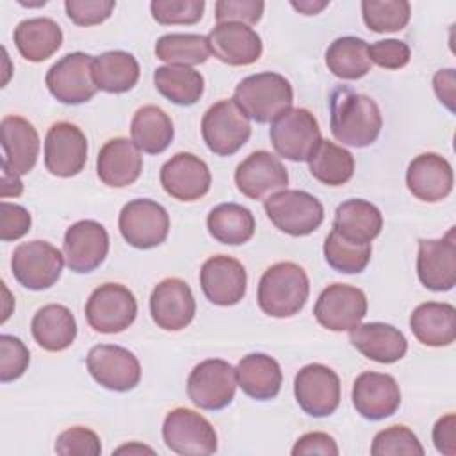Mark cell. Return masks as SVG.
<instances>
[{"instance_id": "obj_14", "label": "cell", "mask_w": 456, "mask_h": 456, "mask_svg": "<svg viewBox=\"0 0 456 456\" xmlns=\"http://www.w3.org/2000/svg\"><path fill=\"white\" fill-rule=\"evenodd\" d=\"M340 379L337 372L322 363L299 369L294 378V395L299 408L312 417H328L340 404Z\"/></svg>"}, {"instance_id": "obj_15", "label": "cell", "mask_w": 456, "mask_h": 456, "mask_svg": "<svg viewBox=\"0 0 456 456\" xmlns=\"http://www.w3.org/2000/svg\"><path fill=\"white\" fill-rule=\"evenodd\" d=\"M87 370L96 383L112 392H128L141 381V363L135 354L114 344L91 347Z\"/></svg>"}, {"instance_id": "obj_11", "label": "cell", "mask_w": 456, "mask_h": 456, "mask_svg": "<svg viewBox=\"0 0 456 456\" xmlns=\"http://www.w3.org/2000/svg\"><path fill=\"white\" fill-rule=\"evenodd\" d=\"M93 59L84 52H73L61 57L46 73V87L55 100L66 105L89 102L98 86L93 77Z\"/></svg>"}, {"instance_id": "obj_2", "label": "cell", "mask_w": 456, "mask_h": 456, "mask_svg": "<svg viewBox=\"0 0 456 456\" xmlns=\"http://www.w3.org/2000/svg\"><path fill=\"white\" fill-rule=\"evenodd\" d=\"M310 294L305 269L294 262H278L265 269L258 281V306L278 319L299 314Z\"/></svg>"}, {"instance_id": "obj_24", "label": "cell", "mask_w": 456, "mask_h": 456, "mask_svg": "<svg viewBox=\"0 0 456 456\" xmlns=\"http://www.w3.org/2000/svg\"><path fill=\"white\" fill-rule=\"evenodd\" d=\"M207 41L210 53L228 66H249L262 55L260 36L242 23H217Z\"/></svg>"}, {"instance_id": "obj_27", "label": "cell", "mask_w": 456, "mask_h": 456, "mask_svg": "<svg viewBox=\"0 0 456 456\" xmlns=\"http://www.w3.org/2000/svg\"><path fill=\"white\" fill-rule=\"evenodd\" d=\"M142 171L141 150L125 137H116L107 141L96 159L98 178L109 187H126L132 185Z\"/></svg>"}, {"instance_id": "obj_21", "label": "cell", "mask_w": 456, "mask_h": 456, "mask_svg": "<svg viewBox=\"0 0 456 456\" xmlns=\"http://www.w3.org/2000/svg\"><path fill=\"white\" fill-rule=\"evenodd\" d=\"M246 269L228 255H216L205 260L200 271V285L205 297L217 306L237 305L246 294Z\"/></svg>"}, {"instance_id": "obj_30", "label": "cell", "mask_w": 456, "mask_h": 456, "mask_svg": "<svg viewBox=\"0 0 456 456\" xmlns=\"http://www.w3.org/2000/svg\"><path fill=\"white\" fill-rule=\"evenodd\" d=\"M383 228V216L370 201L353 198L340 203L335 210L333 230L356 244H370Z\"/></svg>"}, {"instance_id": "obj_7", "label": "cell", "mask_w": 456, "mask_h": 456, "mask_svg": "<svg viewBox=\"0 0 456 456\" xmlns=\"http://www.w3.org/2000/svg\"><path fill=\"white\" fill-rule=\"evenodd\" d=\"M64 267V255L46 240H30L14 248L12 276L28 290H45L57 283Z\"/></svg>"}, {"instance_id": "obj_41", "label": "cell", "mask_w": 456, "mask_h": 456, "mask_svg": "<svg viewBox=\"0 0 456 456\" xmlns=\"http://www.w3.org/2000/svg\"><path fill=\"white\" fill-rule=\"evenodd\" d=\"M322 251L331 269L346 274H358L369 265L372 246L351 242L338 235L335 230H331L324 240Z\"/></svg>"}, {"instance_id": "obj_42", "label": "cell", "mask_w": 456, "mask_h": 456, "mask_svg": "<svg viewBox=\"0 0 456 456\" xmlns=\"http://www.w3.org/2000/svg\"><path fill=\"white\" fill-rule=\"evenodd\" d=\"M411 7L406 0H363L362 16L372 32H397L410 21Z\"/></svg>"}, {"instance_id": "obj_45", "label": "cell", "mask_w": 456, "mask_h": 456, "mask_svg": "<svg viewBox=\"0 0 456 456\" xmlns=\"http://www.w3.org/2000/svg\"><path fill=\"white\" fill-rule=\"evenodd\" d=\"M30 363V353L14 335H0V379L14 381L23 376Z\"/></svg>"}, {"instance_id": "obj_55", "label": "cell", "mask_w": 456, "mask_h": 456, "mask_svg": "<svg viewBox=\"0 0 456 456\" xmlns=\"http://www.w3.org/2000/svg\"><path fill=\"white\" fill-rule=\"evenodd\" d=\"M328 5V2H312V0H305V2H292V7L306 16L317 14L321 12L324 7Z\"/></svg>"}, {"instance_id": "obj_29", "label": "cell", "mask_w": 456, "mask_h": 456, "mask_svg": "<svg viewBox=\"0 0 456 456\" xmlns=\"http://www.w3.org/2000/svg\"><path fill=\"white\" fill-rule=\"evenodd\" d=\"M410 330L424 346H451L456 338V308L451 303H422L410 315Z\"/></svg>"}, {"instance_id": "obj_12", "label": "cell", "mask_w": 456, "mask_h": 456, "mask_svg": "<svg viewBox=\"0 0 456 456\" xmlns=\"http://www.w3.org/2000/svg\"><path fill=\"white\" fill-rule=\"evenodd\" d=\"M119 232L137 249L157 248L169 233L167 210L153 200H132L119 212Z\"/></svg>"}, {"instance_id": "obj_8", "label": "cell", "mask_w": 456, "mask_h": 456, "mask_svg": "<svg viewBox=\"0 0 456 456\" xmlns=\"http://www.w3.org/2000/svg\"><path fill=\"white\" fill-rule=\"evenodd\" d=\"M137 317V299L125 285L103 283L86 303V319L98 333L125 331Z\"/></svg>"}, {"instance_id": "obj_49", "label": "cell", "mask_w": 456, "mask_h": 456, "mask_svg": "<svg viewBox=\"0 0 456 456\" xmlns=\"http://www.w3.org/2000/svg\"><path fill=\"white\" fill-rule=\"evenodd\" d=\"M410 46L399 39H383L369 46L370 62L385 69H399L410 62Z\"/></svg>"}, {"instance_id": "obj_50", "label": "cell", "mask_w": 456, "mask_h": 456, "mask_svg": "<svg viewBox=\"0 0 456 456\" xmlns=\"http://www.w3.org/2000/svg\"><path fill=\"white\" fill-rule=\"evenodd\" d=\"M0 212H2L0 214V239L4 242L16 240V239L23 237L25 233H28L32 217L25 207L9 203V201H2Z\"/></svg>"}, {"instance_id": "obj_3", "label": "cell", "mask_w": 456, "mask_h": 456, "mask_svg": "<svg viewBox=\"0 0 456 456\" xmlns=\"http://www.w3.org/2000/svg\"><path fill=\"white\" fill-rule=\"evenodd\" d=\"M242 112L256 123H273L278 116L292 109L290 82L273 71L249 75L239 82L232 98Z\"/></svg>"}, {"instance_id": "obj_35", "label": "cell", "mask_w": 456, "mask_h": 456, "mask_svg": "<svg viewBox=\"0 0 456 456\" xmlns=\"http://www.w3.org/2000/svg\"><path fill=\"white\" fill-rule=\"evenodd\" d=\"M132 142L144 153H162L175 137L171 118L157 105L137 109L130 123Z\"/></svg>"}, {"instance_id": "obj_4", "label": "cell", "mask_w": 456, "mask_h": 456, "mask_svg": "<svg viewBox=\"0 0 456 456\" xmlns=\"http://www.w3.org/2000/svg\"><path fill=\"white\" fill-rule=\"evenodd\" d=\"M264 208L271 223L283 233L292 237H305L315 232L322 219V203L306 191L283 189L264 201Z\"/></svg>"}, {"instance_id": "obj_31", "label": "cell", "mask_w": 456, "mask_h": 456, "mask_svg": "<svg viewBox=\"0 0 456 456\" xmlns=\"http://www.w3.org/2000/svg\"><path fill=\"white\" fill-rule=\"evenodd\" d=\"M235 376L242 392L256 401L274 399L283 381L280 363L264 353L246 354L237 363Z\"/></svg>"}, {"instance_id": "obj_40", "label": "cell", "mask_w": 456, "mask_h": 456, "mask_svg": "<svg viewBox=\"0 0 456 456\" xmlns=\"http://www.w3.org/2000/svg\"><path fill=\"white\" fill-rule=\"evenodd\" d=\"M155 55L169 66L191 68L203 64L210 55V48L201 34H166L157 39Z\"/></svg>"}, {"instance_id": "obj_51", "label": "cell", "mask_w": 456, "mask_h": 456, "mask_svg": "<svg viewBox=\"0 0 456 456\" xmlns=\"http://www.w3.org/2000/svg\"><path fill=\"white\" fill-rule=\"evenodd\" d=\"M294 456H306V454H322V456H337L338 447L333 436L328 433L314 431L306 433L297 438V442L292 447Z\"/></svg>"}, {"instance_id": "obj_9", "label": "cell", "mask_w": 456, "mask_h": 456, "mask_svg": "<svg viewBox=\"0 0 456 456\" xmlns=\"http://www.w3.org/2000/svg\"><path fill=\"white\" fill-rule=\"evenodd\" d=\"M162 438L176 454L207 456L217 451V435L212 424L189 408L171 410L162 424Z\"/></svg>"}, {"instance_id": "obj_25", "label": "cell", "mask_w": 456, "mask_h": 456, "mask_svg": "<svg viewBox=\"0 0 456 456\" xmlns=\"http://www.w3.org/2000/svg\"><path fill=\"white\" fill-rule=\"evenodd\" d=\"M406 185L417 200L436 203L451 194L454 173L449 160L442 155L422 153L410 162L406 169Z\"/></svg>"}, {"instance_id": "obj_32", "label": "cell", "mask_w": 456, "mask_h": 456, "mask_svg": "<svg viewBox=\"0 0 456 456\" xmlns=\"http://www.w3.org/2000/svg\"><path fill=\"white\" fill-rule=\"evenodd\" d=\"M30 331L37 346L45 351H64L75 342L77 321L68 306L52 303L34 314Z\"/></svg>"}, {"instance_id": "obj_34", "label": "cell", "mask_w": 456, "mask_h": 456, "mask_svg": "<svg viewBox=\"0 0 456 456\" xmlns=\"http://www.w3.org/2000/svg\"><path fill=\"white\" fill-rule=\"evenodd\" d=\"M137 59L123 50H110L93 59V77L98 89L112 94L130 91L139 80Z\"/></svg>"}, {"instance_id": "obj_43", "label": "cell", "mask_w": 456, "mask_h": 456, "mask_svg": "<svg viewBox=\"0 0 456 456\" xmlns=\"http://www.w3.org/2000/svg\"><path fill=\"white\" fill-rule=\"evenodd\" d=\"M370 454L374 456H422L424 447L420 445L417 435L406 426H390L376 433Z\"/></svg>"}, {"instance_id": "obj_37", "label": "cell", "mask_w": 456, "mask_h": 456, "mask_svg": "<svg viewBox=\"0 0 456 456\" xmlns=\"http://www.w3.org/2000/svg\"><path fill=\"white\" fill-rule=\"evenodd\" d=\"M328 69L342 80H358L365 77L370 68L369 45L354 36H344L335 39L326 50Z\"/></svg>"}, {"instance_id": "obj_54", "label": "cell", "mask_w": 456, "mask_h": 456, "mask_svg": "<svg viewBox=\"0 0 456 456\" xmlns=\"http://www.w3.org/2000/svg\"><path fill=\"white\" fill-rule=\"evenodd\" d=\"M23 192V183L20 180V175L12 173L2 164V198L7 196H20Z\"/></svg>"}, {"instance_id": "obj_20", "label": "cell", "mask_w": 456, "mask_h": 456, "mask_svg": "<svg viewBox=\"0 0 456 456\" xmlns=\"http://www.w3.org/2000/svg\"><path fill=\"white\" fill-rule=\"evenodd\" d=\"M62 249L73 273H91L103 264L109 253V233L93 219L78 221L66 230Z\"/></svg>"}, {"instance_id": "obj_56", "label": "cell", "mask_w": 456, "mask_h": 456, "mask_svg": "<svg viewBox=\"0 0 456 456\" xmlns=\"http://www.w3.org/2000/svg\"><path fill=\"white\" fill-rule=\"evenodd\" d=\"M126 451H128V452H134V451H139V452H141V451H148V452H151V449H150V447H144V445H142V447H141V445H139V447H135V445H132V447H130V445H125V447H119L116 452H126Z\"/></svg>"}, {"instance_id": "obj_5", "label": "cell", "mask_w": 456, "mask_h": 456, "mask_svg": "<svg viewBox=\"0 0 456 456\" xmlns=\"http://www.w3.org/2000/svg\"><path fill=\"white\" fill-rule=\"evenodd\" d=\"M274 151L292 162H306L322 141L315 116L303 107L289 109L269 128Z\"/></svg>"}, {"instance_id": "obj_44", "label": "cell", "mask_w": 456, "mask_h": 456, "mask_svg": "<svg viewBox=\"0 0 456 456\" xmlns=\"http://www.w3.org/2000/svg\"><path fill=\"white\" fill-rule=\"evenodd\" d=\"M151 16L160 25H194L205 11L203 0H153Z\"/></svg>"}, {"instance_id": "obj_17", "label": "cell", "mask_w": 456, "mask_h": 456, "mask_svg": "<svg viewBox=\"0 0 456 456\" xmlns=\"http://www.w3.org/2000/svg\"><path fill=\"white\" fill-rule=\"evenodd\" d=\"M153 322L166 331H180L191 324L196 314V301L191 287L180 278L159 281L150 296Z\"/></svg>"}, {"instance_id": "obj_19", "label": "cell", "mask_w": 456, "mask_h": 456, "mask_svg": "<svg viewBox=\"0 0 456 456\" xmlns=\"http://www.w3.org/2000/svg\"><path fill=\"white\" fill-rule=\"evenodd\" d=\"M417 274L420 283L435 292L451 290L456 283V239L454 228L444 239L419 240Z\"/></svg>"}, {"instance_id": "obj_28", "label": "cell", "mask_w": 456, "mask_h": 456, "mask_svg": "<svg viewBox=\"0 0 456 456\" xmlns=\"http://www.w3.org/2000/svg\"><path fill=\"white\" fill-rule=\"evenodd\" d=\"M349 340L365 358L378 363L399 362L408 351L406 337L385 322L358 324L349 331Z\"/></svg>"}, {"instance_id": "obj_33", "label": "cell", "mask_w": 456, "mask_h": 456, "mask_svg": "<svg viewBox=\"0 0 456 456\" xmlns=\"http://www.w3.org/2000/svg\"><path fill=\"white\" fill-rule=\"evenodd\" d=\"M14 45L23 59L43 62L62 45V30L52 18L23 20L14 28Z\"/></svg>"}, {"instance_id": "obj_18", "label": "cell", "mask_w": 456, "mask_h": 456, "mask_svg": "<svg viewBox=\"0 0 456 456\" xmlns=\"http://www.w3.org/2000/svg\"><path fill=\"white\" fill-rule=\"evenodd\" d=\"M289 173L281 160L271 151L258 150L249 153L235 169V185L249 200H264L283 191Z\"/></svg>"}, {"instance_id": "obj_46", "label": "cell", "mask_w": 456, "mask_h": 456, "mask_svg": "<svg viewBox=\"0 0 456 456\" xmlns=\"http://www.w3.org/2000/svg\"><path fill=\"white\" fill-rule=\"evenodd\" d=\"M55 452L62 456H98L102 454L100 436L84 426L69 428L57 436Z\"/></svg>"}, {"instance_id": "obj_1", "label": "cell", "mask_w": 456, "mask_h": 456, "mask_svg": "<svg viewBox=\"0 0 456 456\" xmlns=\"http://www.w3.org/2000/svg\"><path fill=\"white\" fill-rule=\"evenodd\" d=\"M383 126L378 103L346 86L337 87L330 96V128L333 137L353 148L370 146Z\"/></svg>"}, {"instance_id": "obj_10", "label": "cell", "mask_w": 456, "mask_h": 456, "mask_svg": "<svg viewBox=\"0 0 456 456\" xmlns=\"http://www.w3.org/2000/svg\"><path fill=\"white\" fill-rule=\"evenodd\" d=\"M235 390V369L219 358L200 362L187 379V395L201 410L216 411L226 408L233 401Z\"/></svg>"}, {"instance_id": "obj_16", "label": "cell", "mask_w": 456, "mask_h": 456, "mask_svg": "<svg viewBox=\"0 0 456 456\" xmlns=\"http://www.w3.org/2000/svg\"><path fill=\"white\" fill-rule=\"evenodd\" d=\"M87 162V139L68 121L53 123L45 137V167L61 178L78 175Z\"/></svg>"}, {"instance_id": "obj_36", "label": "cell", "mask_w": 456, "mask_h": 456, "mask_svg": "<svg viewBox=\"0 0 456 456\" xmlns=\"http://www.w3.org/2000/svg\"><path fill=\"white\" fill-rule=\"evenodd\" d=\"M208 233L221 244L239 246L255 233V217L249 208L239 203H221L208 212Z\"/></svg>"}, {"instance_id": "obj_22", "label": "cell", "mask_w": 456, "mask_h": 456, "mask_svg": "<svg viewBox=\"0 0 456 456\" xmlns=\"http://www.w3.org/2000/svg\"><path fill=\"white\" fill-rule=\"evenodd\" d=\"M164 191L178 201H196L203 198L212 183L210 169L194 153L180 151L160 167Z\"/></svg>"}, {"instance_id": "obj_38", "label": "cell", "mask_w": 456, "mask_h": 456, "mask_svg": "<svg viewBox=\"0 0 456 456\" xmlns=\"http://www.w3.org/2000/svg\"><path fill=\"white\" fill-rule=\"evenodd\" d=\"M157 91L169 102L189 107L194 105L205 89L203 75L192 68L183 66H160L153 73Z\"/></svg>"}, {"instance_id": "obj_52", "label": "cell", "mask_w": 456, "mask_h": 456, "mask_svg": "<svg viewBox=\"0 0 456 456\" xmlns=\"http://www.w3.org/2000/svg\"><path fill=\"white\" fill-rule=\"evenodd\" d=\"M454 428H456L454 413H447V415L440 417L435 422V426H433V442H435V447H436L438 452L447 454V456L456 454Z\"/></svg>"}, {"instance_id": "obj_23", "label": "cell", "mask_w": 456, "mask_h": 456, "mask_svg": "<svg viewBox=\"0 0 456 456\" xmlns=\"http://www.w3.org/2000/svg\"><path fill=\"white\" fill-rule=\"evenodd\" d=\"M351 399L363 419L383 420L399 410L401 390L394 376L367 370L354 379Z\"/></svg>"}, {"instance_id": "obj_53", "label": "cell", "mask_w": 456, "mask_h": 456, "mask_svg": "<svg viewBox=\"0 0 456 456\" xmlns=\"http://www.w3.org/2000/svg\"><path fill=\"white\" fill-rule=\"evenodd\" d=\"M433 87L438 100L449 109L454 110V69H440L435 73Z\"/></svg>"}, {"instance_id": "obj_47", "label": "cell", "mask_w": 456, "mask_h": 456, "mask_svg": "<svg viewBox=\"0 0 456 456\" xmlns=\"http://www.w3.org/2000/svg\"><path fill=\"white\" fill-rule=\"evenodd\" d=\"M114 0H66L68 18L78 27H93L103 23L114 11Z\"/></svg>"}, {"instance_id": "obj_26", "label": "cell", "mask_w": 456, "mask_h": 456, "mask_svg": "<svg viewBox=\"0 0 456 456\" xmlns=\"http://www.w3.org/2000/svg\"><path fill=\"white\" fill-rule=\"evenodd\" d=\"M2 130V164L16 175H27L34 169L39 155V135L30 121L21 116H5Z\"/></svg>"}, {"instance_id": "obj_39", "label": "cell", "mask_w": 456, "mask_h": 456, "mask_svg": "<svg viewBox=\"0 0 456 456\" xmlns=\"http://www.w3.org/2000/svg\"><path fill=\"white\" fill-rule=\"evenodd\" d=\"M306 162L312 176L330 187L344 185L354 175L353 153L331 141H321Z\"/></svg>"}, {"instance_id": "obj_48", "label": "cell", "mask_w": 456, "mask_h": 456, "mask_svg": "<svg viewBox=\"0 0 456 456\" xmlns=\"http://www.w3.org/2000/svg\"><path fill=\"white\" fill-rule=\"evenodd\" d=\"M217 23H242L255 25L264 14V2L260 0H219L214 5Z\"/></svg>"}, {"instance_id": "obj_6", "label": "cell", "mask_w": 456, "mask_h": 456, "mask_svg": "<svg viewBox=\"0 0 456 456\" xmlns=\"http://www.w3.org/2000/svg\"><path fill=\"white\" fill-rule=\"evenodd\" d=\"M201 135L212 153L219 157L233 155L251 135L249 118L233 100H221L203 114Z\"/></svg>"}, {"instance_id": "obj_13", "label": "cell", "mask_w": 456, "mask_h": 456, "mask_svg": "<svg viewBox=\"0 0 456 456\" xmlns=\"http://www.w3.org/2000/svg\"><path fill=\"white\" fill-rule=\"evenodd\" d=\"M367 314L365 292L346 283L328 285L317 297L314 315L317 322L331 331H351Z\"/></svg>"}]
</instances>
